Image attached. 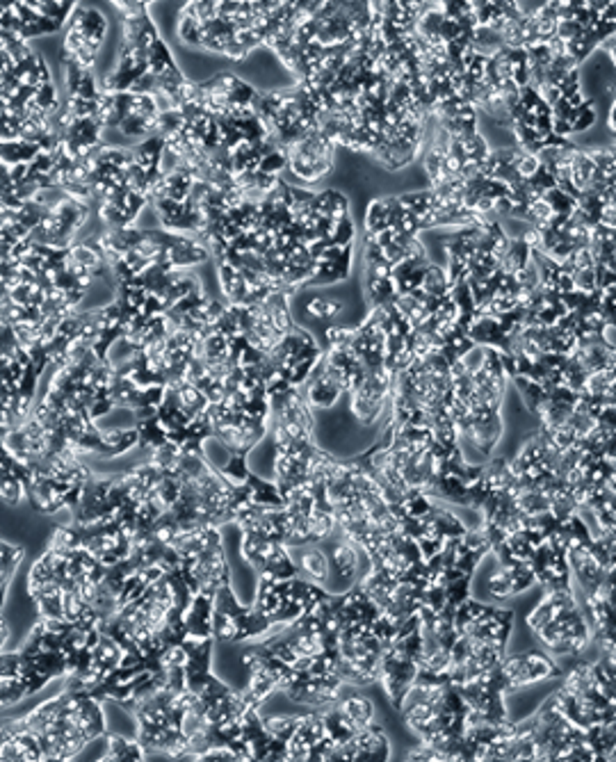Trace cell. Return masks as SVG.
<instances>
[{"mask_svg": "<svg viewBox=\"0 0 616 762\" xmlns=\"http://www.w3.org/2000/svg\"><path fill=\"white\" fill-rule=\"evenodd\" d=\"M105 733L100 701L67 685L23 717L0 721V760H73Z\"/></svg>", "mask_w": 616, "mask_h": 762, "instance_id": "obj_1", "label": "cell"}, {"mask_svg": "<svg viewBox=\"0 0 616 762\" xmlns=\"http://www.w3.org/2000/svg\"><path fill=\"white\" fill-rule=\"evenodd\" d=\"M107 16L96 7L76 3L73 12L64 25L60 44V62L78 64L82 69H96V60L103 51L107 37Z\"/></svg>", "mask_w": 616, "mask_h": 762, "instance_id": "obj_2", "label": "cell"}, {"mask_svg": "<svg viewBox=\"0 0 616 762\" xmlns=\"http://www.w3.org/2000/svg\"><path fill=\"white\" fill-rule=\"evenodd\" d=\"M27 495V468L0 440V500L9 507L21 504Z\"/></svg>", "mask_w": 616, "mask_h": 762, "instance_id": "obj_3", "label": "cell"}, {"mask_svg": "<svg viewBox=\"0 0 616 762\" xmlns=\"http://www.w3.org/2000/svg\"><path fill=\"white\" fill-rule=\"evenodd\" d=\"M290 548H299V559L297 564L315 584H325L331 577V566H329V557L327 553L315 544H306V546H290Z\"/></svg>", "mask_w": 616, "mask_h": 762, "instance_id": "obj_4", "label": "cell"}, {"mask_svg": "<svg viewBox=\"0 0 616 762\" xmlns=\"http://www.w3.org/2000/svg\"><path fill=\"white\" fill-rule=\"evenodd\" d=\"M25 557L23 546H14L7 544V541L0 539V614H3L5 607V598L9 591V584H12V577L18 571Z\"/></svg>", "mask_w": 616, "mask_h": 762, "instance_id": "obj_5", "label": "cell"}, {"mask_svg": "<svg viewBox=\"0 0 616 762\" xmlns=\"http://www.w3.org/2000/svg\"><path fill=\"white\" fill-rule=\"evenodd\" d=\"M103 737L107 740V751L103 760H146V751L137 740H126L117 733H105Z\"/></svg>", "mask_w": 616, "mask_h": 762, "instance_id": "obj_6", "label": "cell"}, {"mask_svg": "<svg viewBox=\"0 0 616 762\" xmlns=\"http://www.w3.org/2000/svg\"><path fill=\"white\" fill-rule=\"evenodd\" d=\"M7 639H9V623L3 614H0V650H5Z\"/></svg>", "mask_w": 616, "mask_h": 762, "instance_id": "obj_7", "label": "cell"}]
</instances>
